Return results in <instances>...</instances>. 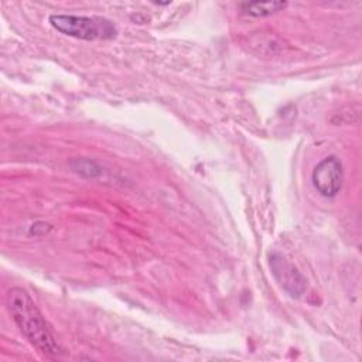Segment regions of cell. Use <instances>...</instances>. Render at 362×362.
Returning <instances> with one entry per match:
<instances>
[{"instance_id":"obj_4","label":"cell","mask_w":362,"mask_h":362,"mask_svg":"<svg viewBox=\"0 0 362 362\" xmlns=\"http://www.w3.org/2000/svg\"><path fill=\"white\" fill-rule=\"evenodd\" d=\"M313 185L320 195L325 198L335 197L344 180V170L341 161L335 156H328L322 158L313 170L311 174Z\"/></svg>"},{"instance_id":"obj_3","label":"cell","mask_w":362,"mask_h":362,"mask_svg":"<svg viewBox=\"0 0 362 362\" xmlns=\"http://www.w3.org/2000/svg\"><path fill=\"white\" fill-rule=\"evenodd\" d=\"M269 267L279 286L293 298H300L307 290V281L298 269L280 253L269 256Z\"/></svg>"},{"instance_id":"obj_5","label":"cell","mask_w":362,"mask_h":362,"mask_svg":"<svg viewBox=\"0 0 362 362\" xmlns=\"http://www.w3.org/2000/svg\"><path fill=\"white\" fill-rule=\"evenodd\" d=\"M286 7V1H246L239 4L240 13L250 17H267Z\"/></svg>"},{"instance_id":"obj_2","label":"cell","mask_w":362,"mask_h":362,"mask_svg":"<svg viewBox=\"0 0 362 362\" xmlns=\"http://www.w3.org/2000/svg\"><path fill=\"white\" fill-rule=\"evenodd\" d=\"M49 23L57 31L85 41L112 40L117 34L116 25L103 17L52 14L49 16Z\"/></svg>"},{"instance_id":"obj_1","label":"cell","mask_w":362,"mask_h":362,"mask_svg":"<svg viewBox=\"0 0 362 362\" xmlns=\"http://www.w3.org/2000/svg\"><path fill=\"white\" fill-rule=\"evenodd\" d=\"M6 307L20 332L37 351L48 356L61 354L52 331L24 288H10L6 294Z\"/></svg>"}]
</instances>
